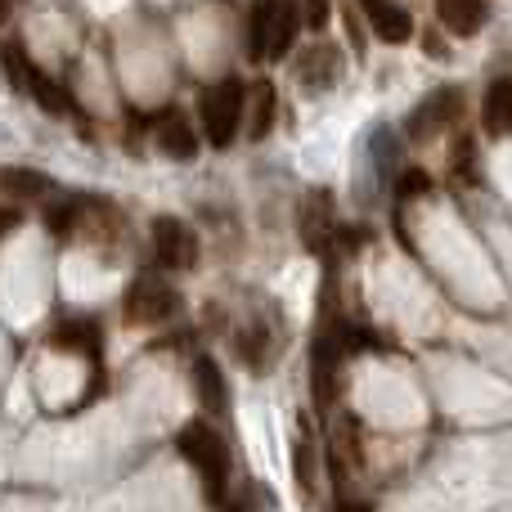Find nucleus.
<instances>
[{
  "mask_svg": "<svg viewBox=\"0 0 512 512\" xmlns=\"http://www.w3.org/2000/svg\"><path fill=\"white\" fill-rule=\"evenodd\" d=\"M153 140H158V149L167 153V158H180V162H189V158H198V144H203V135H198V126L189 122L185 113H162L158 122H153Z\"/></svg>",
  "mask_w": 512,
  "mask_h": 512,
  "instance_id": "10",
  "label": "nucleus"
},
{
  "mask_svg": "<svg viewBox=\"0 0 512 512\" xmlns=\"http://www.w3.org/2000/svg\"><path fill=\"white\" fill-rule=\"evenodd\" d=\"M0 189L9 194V203H32V198L50 194V180L41 171H27V167H5L0 171Z\"/></svg>",
  "mask_w": 512,
  "mask_h": 512,
  "instance_id": "16",
  "label": "nucleus"
},
{
  "mask_svg": "<svg viewBox=\"0 0 512 512\" xmlns=\"http://www.w3.org/2000/svg\"><path fill=\"white\" fill-rule=\"evenodd\" d=\"M0 68H5L9 86H14L18 95H32V86L41 81V68H36V59L27 54L23 41H5V45H0Z\"/></svg>",
  "mask_w": 512,
  "mask_h": 512,
  "instance_id": "15",
  "label": "nucleus"
},
{
  "mask_svg": "<svg viewBox=\"0 0 512 512\" xmlns=\"http://www.w3.org/2000/svg\"><path fill=\"white\" fill-rule=\"evenodd\" d=\"M490 18L486 0H436V23L450 36H477Z\"/></svg>",
  "mask_w": 512,
  "mask_h": 512,
  "instance_id": "13",
  "label": "nucleus"
},
{
  "mask_svg": "<svg viewBox=\"0 0 512 512\" xmlns=\"http://www.w3.org/2000/svg\"><path fill=\"white\" fill-rule=\"evenodd\" d=\"M153 256H158L162 270L171 274H185L198 265V234L189 221L180 216H153Z\"/></svg>",
  "mask_w": 512,
  "mask_h": 512,
  "instance_id": "6",
  "label": "nucleus"
},
{
  "mask_svg": "<svg viewBox=\"0 0 512 512\" xmlns=\"http://www.w3.org/2000/svg\"><path fill=\"white\" fill-rule=\"evenodd\" d=\"M189 382H194V400L203 409V418H225L230 414V382H225V369L212 360V355H194L189 364Z\"/></svg>",
  "mask_w": 512,
  "mask_h": 512,
  "instance_id": "7",
  "label": "nucleus"
},
{
  "mask_svg": "<svg viewBox=\"0 0 512 512\" xmlns=\"http://www.w3.org/2000/svg\"><path fill=\"white\" fill-rule=\"evenodd\" d=\"M234 512H243V508H234Z\"/></svg>",
  "mask_w": 512,
  "mask_h": 512,
  "instance_id": "26",
  "label": "nucleus"
},
{
  "mask_svg": "<svg viewBox=\"0 0 512 512\" xmlns=\"http://www.w3.org/2000/svg\"><path fill=\"white\" fill-rule=\"evenodd\" d=\"M243 117H248V86L239 77H221L198 95V126L212 149H230L239 140Z\"/></svg>",
  "mask_w": 512,
  "mask_h": 512,
  "instance_id": "3",
  "label": "nucleus"
},
{
  "mask_svg": "<svg viewBox=\"0 0 512 512\" xmlns=\"http://www.w3.org/2000/svg\"><path fill=\"white\" fill-rule=\"evenodd\" d=\"M86 212H90L86 198H63V203L45 207V225H50L54 239H72V234H77V225L86 221Z\"/></svg>",
  "mask_w": 512,
  "mask_h": 512,
  "instance_id": "18",
  "label": "nucleus"
},
{
  "mask_svg": "<svg viewBox=\"0 0 512 512\" xmlns=\"http://www.w3.org/2000/svg\"><path fill=\"white\" fill-rule=\"evenodd\" d=\"M360 14L369 23V32L382 45H409L414 41V14L396 0H360Z\"/></svg>",
  "mask_w": 512,
  "mask_h": 512,
  "instance_id": "9",
  "label": "nucleus"
},
{
  "mask_svg": "<svg viewBox=\"0 0 512 512\" xmlns=\"http://www.w3.org/2000/svg\"><path fill=\"white\" fill-rule=\"evenodd\" d=\"M50 346L63 355H86V360L99 364V355H104V328L90 315H63L50 328Z\"/></svg>",
  "mask_w": 512,
  "mask_h": 512,
  "instance_id": "8",
  "label": "nucleus"
},
{
  "mask_svg": "<svg viewBox=\"0 0 512 512\" xmlns=\"http://www.w3.org/2000/svg\"><path fill=\"white\" fill-rule=\"evenodd\" d=\"M248 104H252L248 135H252V140H265V135H270V126H274V117H279V90H274L270 81H261V86L248 95Z\"/></svg>",
  "mask_w": 512,
  "mask_h": 512,
  "instance_id": "17",
  "label": "nucleus"
},
{
  "mask_svg": "<svg viewBox=\"0 0 512 512\" xmlns=\"http://www.w3.org/2000/svg\"><path fill=\"white\" fill-rule=\"evenodd\" d=\"M337 72H342V54H337V45H315V50H306L297 59V81L301 90H328L337 81Z\"/></svg>",
  "mask_w": 512,
  "mask_h": 512,
  "instance_id": "12",
  "label": "nucleus"
},
{
  "mask_svg": "<svg viewBox=\"0 0 512 512\" xmlns=\"http://www.w3.org/2000/svg\"><path fill=\"white\" fill-rule=\"evenodd\" d=\"M176 310H180V292L171 288L162 274H135V279L126 283V297H122L126 324L153 328V324H167Z\"/></svg>",
  "mask_w": 512,
  "mask_h": 512,
  "instance_id": "4",
  "label": "nucleus"
},
{
  "mask_svg": "<svg viewBox=\"0 0 512 512\" xmlns=\"http://www.w3.org/2000/svg\"><path fill=\"white\" fill-rule=\"evenodd\" d=\"M306 14L301 0H252L248 14V54L252 63H270V59H288L297 45Z\"/></svg>",
  "mask_w": 512,
  "mask_h": 512,
  "instance_id": "2",
  "label": "nucleus"
},
{
  "mask_svg": "<svg viewBox=\"0 0 512 512\" xmlns=\"http://www.w3.org/2000/svg\"><path fill=\"white\" fill-rule=\"evenodd\" d=\"M459 117H463V90L459 86H441V90H432L427 99H418V104L409 108L405 135L409 140H418V144H427V140H436V135L454 131Z\"/></svg>",
  "mask_w": 512,
  "mask_h": 512,
  "instance_id": "5",
  "label": "nucleus"
},
{
  "mask_svg": "<svg viewBox=\"0 0 512 512\" xmlns=\"http://www.w3.org/2000/svg\"><path fill=\"white\" fill-rule=\"evenodd\" d=\"M18 225H23V207H18V203H5V207H0V239H5L9 230H18Z\"/></svg>",
  "mask_w": 512,
  "mask_h": 512,
  "instance_id": "23",
  "label": "nucleus"
},
{
  "mask_svg": "<svg viewBox=\"0 0 512 512\" xmlns=\"http://www.w3.org/2000/svg\"><path fill=\"white\" fill-rule=\"evenodd\" d=\"M333 512H373V508L364 504V499H337Z\"/></svg>",
  "mask_w": 512,
  "mask_h": 512,
  "instance_id": "24",
  "label": "nucleus"
},
{
  "mask_svg": "<svg viewBox=\"0 0 512 512\" xmlns=\"http://www.w3.org/2000/svg\"><path fill=\"white\" fill-rule=\"evenodd\" d=\"M9 23V0H0V27Z\"/></svg>",
  "mask_w": 512,
  "mask_h": 512,
  "instance_id": "25",
  "label": "nucleus"
},
{
  "mask_svg": "<svg viewBox=\"0 0 512 512\" xmlns=\"http://www.w3.org/2000/svg\"><path fill=\"white\" fill-rule=\"evenodd\" d=\"M450 185L477 189L481 185V140L477 131H459L450 144Z\"/></svg>",
  "mask_w": 512,
  "mask_h": 512,
  "instance_id": "14",
  "label": "nucleus"
},
{
  "mask_svg": "<svg viewBox=\"0 0 512 512\" xmlns=\"http://www.w3.org/2000/svg\"><path fill=\"white\" fill-rule=\"evenodd\" d=\"M301 14H306V27L319 32L328 23V0H301Z\"/></svg>",
  "mask_w": 512,
  "mask_h": 512,
  "instance_id": "22",
  "label": "nucleus"
},
{
  "mask_svg": "<svg viewBox=\"0 0 512 512\" xmlns=\"http://www.w3.org/2000/svg\"><path fill=\"white\" fill-rule=\"evenodd\" d=\"M176 450H180V459L189 463V472L198 477L207 504H225V495H230V477H234V459H230L225 436L216 432L207 418H194V423H185L176 432Z\"/></svg>",
  "mask_w": 512,
  "mask_h": 512,
  "instance_id": "1",
  "label": "nucleus"
},
{
  "mask_svg": "<svg viewBox=\"0 0 512 512\" xmlns=\"http://www.w3.org/2000/svg\"><path fill=\"white\" fill-rule=\"evenodd\" d=\"M427 189H432V176H427L423 167H405V171H400L396 198H418V194H427Z\"/></svg>",
  "mask_w": 512,
  "mask_h": 512,
  "instance_id": "20",
  "label": "nucleus"
},
{
  "mask_svg": "<svg viewBox=\"0 0 512 512\" xmlns=\"http://www.w3.org/2000/svg\"><path fill=\"white\" fill-rule=\"evenodd\" d=\"M292 454H297V486L310 490V481H315V459H310V454H315V450H310L306 441H297V445H292Z\"/></svg>",
  "mask_w": 512,
  "mask_h": 512,
  "instance_id": "21",
  "label": "nucleus"
},
{
  "mask_svg": "<svg viewBox=\"0 0 512 512\" xmlns=\"http://www.w3.org/2000/svg\"><path fill=\"white\" fill-rule=\"evenodd\" d=\"M301 234H306V248H324V239H328V203L324 198H315L310 203L306 198V212H301Z\"/></svg>",
  "mask_w": 512,
  "mask_h": 512,
  "instance_id": "19",
  "label": "nucleus"
},
{
  "mask_svg": "<svg viewBox=\"0 0 512 512\" xmlns=\"http://www.w3.org/2000/svg\"><path fill=\"white\" fill-rule=\"evenodd\" d=\"M481 131L490 140H512V77H495L481 95Z\"/></svg>",
  "mask_w": 512,
  "mask_h": 512,
  "instance_id": "11",
  "label": "nucleus"
}]
</instances>
